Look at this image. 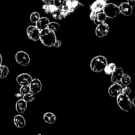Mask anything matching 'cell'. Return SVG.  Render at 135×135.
I'll use <instances>...</instances> for the list:
<instances>
[{
  "label": "cell",
  "mask_w": 135,
  "mask_h": 135,
  "mask_svg": "<svg viewBox=\"0 0 135 135\" xmlns=\"http://www.w3.org/2000/svg\"><path fill=\"white\" fill-rule=\"evenodd\" d=\"M30 92V88L29 85H24L21 86V88H20V93L22 95H25L26 94Z\"/></svg>",
  "instance_id": "d4e9b609"
},
{
  "label": "cell",
  "mask_w": 135,
  "mask_h": 135,
  "mask_svg": "<svg viewBox=\"0 0 135 135\" xmlns=\"http://www.w3.org/2000/svg\"><path fill=\"white\" fill-rule=\"evenodd\" d=\"M50 4L51 3H45L42 6V9L45 11V13L47 14H50Z\"/></svg>",
  "instance_id": "4316f807"
},
{
  "label": "cell",
  "mask_w": 135,
  "mask_h": 135,
  "mask_svg": "<svg viewBox=\"0 0 135 135\" xmlns=\"http://www.w3.org/2000/svg\"><path fill=\"white\" fill-rule=\"evenodd\" d=\"M40 14L38 12H33L30 14V20L32 23H36L40 18Z\"/></svg>",
  "instance_id": "cb8c5ba5"
},
{
  "label": "cell",
  "mask_w": 135,
  "mask_h": 135,
  "mask_svg": "<svg viewBox=\"0 0 135 135\" xmlns=\"http://www.w3.org/2000/svg\"><path fill=\"white\" fill-rule=\"evenodd\" d=\"M105 1H106V2H107V1H109V0H105Z\"/></svg>",
  "instance_id": "d590c367"
},
{
  "label": "cell",
  "mask_w": 135,
  "mask_h": 135,
  "mask_svg": "<svg viewBox=\"0 0 135 135\" xmlns=\"http://www.w3.org/2000/svg\"><path fill=\"white\" fill-rule=\"evenodd\" d=\"M53 2H54V4L55 6L60 8L62 6V5H63L64 0H53Z\"/></svg>",
  "instance_id": "83f0119b"
},
{
  "label": "cell",
  "mask_w": 135,
  "mask_h": 135,
  "mask_svg": "<svg viewBox=\"0 0 135 135\" xmlns=\"http://www.w3.org/2000/svg\"><path fill=\"white\" fill-rule=\"evenodd\" d=\"M49 23H50V20L48 18H47V17H40L38 21L36 22V26L40 30H42L47 28Z\"/></svg>",
  "instance_id": "5bb4252c"
},
{
  "label": "cell",
  "mask_w": 135,
  "mask_h": 135,
  "mask_svg": "<svg viewBox=\"0 0 135 135\" xmlns=\"http://www.w3.org/2000/svg\"><path fill=\"white\" fill-rule=\"evenodd\" d=\"M123 70L121 67H117L116 69L112 73L111 76V80L113 83H120L121 84V79L123 75Z\"/></svg>",
  "instance_id": "8fae6325"
},
{
  "label": "cell",
  "mask_w": 135,
  "mask_h": 135,
  "mask_svg": "<svg viewBox=\"0 0 135 135\" xmlns=\"http://www.w3.org/2000/svg\"><path fill=\"white\" fill-rule=\"evenodd\" d=\"M121 93L127 95V96H129L131 93V90L130 87H129L128 86H125L124 88H123Z\"/></svg>",
  "instance_id": "484cf974"
},
{
  "label": "cell",
  "mask_w": 135,
  "mask_h": 135,
  "mask_svg": "<svg viewBox=\"0 0 135 135\" xmlns=\"http://www.w3.org/2000/svg\"><path fill=\"white\" fill-rule=\"evenodd\" d=\"M13 122H14L15 125L19 129H22L26 126V121L23 116L21 115H16L14 117Z\"/></svg>",
  "instance_id": "2e32d148"
},
{
  "label": "cell",
  "mask_w": 135,
  "mask_h": 135,
  "mask_svg": "<svg viewBox=\"0 0 135 135\" xmlns=\"http://www.w3.org/2000/svg\"><path fill=\"white\" fill-rule=\"evenodd\" d=\"M60 8H59L58 10H57L56 11L54 12V13H51V15H52V17H54L55 19H58V17H59V13H60Z\"/></svg>",
  "instance_id": "f1b7e54d"
},
{
  "label": "cell",
  "mask_w": 135,
  "mask_h": 135,
  "mask_svg": "<svg viewBox=\"0 0 135 135\" xmlns=\"http://www.w3.org/2000/svg\"><path fill=\"white\" fill-rule=\"evenodd\" d=\"M120 13L125 16H131L133 14V7L131 6L128 3L123 2L119 6Z\"/></svg>",
  "instance_id": "7c38bea8"
},
{
  "label": "cell",
  "mask_w": 135,
  "mask_h": 135,
  "mask_svg": "<svg viewBox=\"0 0 135 135\" xmlns=\"http://www.w3.org/2000/svg\"><path fill=\"white\" fill-rule=\"evenodd\" d=\"M32 78L27 73H22L17 77V82L19 85H29L31 83Z\"/></svg>",
  "instance_id": "30bf717a"
},
{
  "label": "cell",
  "mask_w": 135,
  "mask_h": 135,
  "mask_svg": "<svg viewBox=\"0 0 135 135\" xmlns=\"http://www.w3.org/2000/svg\"><path fill=\"white\" fill-rule=\"evenodd\" d=\"M108 63V60L103 55H98L91 61L90 68L93 72L101 73L104 71Z\"/></svg>",
  "instance_id": "7a4b0ae2"
},
{
  "label": "cell",
  "mask_w": 135,
  "mask_h": 135,
  "mask_svg": "<svg viewBox=\"0 0 135 135\" xmlns=\"http://www.w3.org/2000/svg\"><path fill=\"white\" fill-rule=\"evenodd\" d=\"M43 2H44L45 3H50L51 1H53V0H42Z\"/></svg>",
  "instance_id": "d6a6232c"
},
{
  "label": "cell",
  "mask_w": 135,
  "mask_h": 135,
  "mask_svg": "<svg viewBox=\"0 0 135 135\" xmlns=\"http://www.w3.org/2000/svg\"><path fill=\"white\" fill-rule=\"evenodd\" d=\"M105 4H106V1L105 0H96L90 5L91 11H93L96 13L102 11H103Z\"/></svg>",
  "instance_id": "4fadbf2b"
},
{
  "label": "cell",
  "mask_w": 135,
  "mask_h": 135,
  "mask_svg": "<svg viewBox=\"0 0 135 135\" xmlns=\"http://www.w3.org/2000/svg\"><path fill=\"white\" fill-rule=\"evenodd\" d=\"M15 60L17 63L22 66L28 65L30 58L28 54L23 51H19L15 54Z\"/></svg>",
  "instance_id": "5b68a950"
},
{
  "label": "cell",
  "mask_w": 135,
  "mask_h": 135,
  "mask_svg": "<svg viewBox=\"0 0 135 135\" xmlns=\"http://www.w3.org/2000/svg\"><path fill=\"white\" fill-rule=\"evenodd\" d=\"M123 86L120 83H113L108 89V94L112 97H117L122 92Z\"/></svg>",
  "instance_id": "ba28073f"
},
{
  "label": "cell",
  "mask_w": 135,
  "mask_h": 135,
  "mask_svg": "<svg viewBox=\"0 0 135 135\" xmlns=\"http://www.w3.org/2000/svg\"><path fill=\"white\" fill-rule=\"evenodd\" d=\"M9 74V68L5 65H0V79H5Z\"/></svg>",
  "instance_id": "44dd1931"
},
{
  "label": "cell",
  "mask_w": 135,
  "mask_h": 135,
  "mask_svg": "<svg viewBox=\"0 0 135 135\" xmlns=\"http://www.w3.org/2000/svg\"><path fill=\"white\" fill-rule=\"evenodd\" d=\"M103 12L106 15L108 18H113L119 15L120 13L119 6L114 3H106L103 9Z\"/></svg>",
  "instance_id": "277c9868"
},
{
  "label": "cell",
  "mask_w": 135,
  "mask_h": 135,
  "mask_svg": "<svg viewBox=\"0 0 135 135\" xmlns=\"http://www.w3.org/2000/svg\"><path fill=\"white\" fill-rule=\"evenodd\" d=\"M131 83V78L127 74H123L121 79V84L122 86H129Z\"/></svg>",
  "instance_id": "ffe728a7"
},
{
  "label": "cell",
  "mask_w": 135,
  "mask_h": 135,
  "mask_svg": "<svg viewBox=\"0 0 135 135\" xmlns=\"http://www.w3.org/2000/svg\"><path fill=\"white\" fill-rule=\"evenodd\" d=\"M109 30V25L105 22H102L98 25L96 28V35L100 38H103L108 35Z\"/></svg>",
  "instance_id": "52a82bcc"
},
{
  "label": "cell",
  "mask_w": 135,
  "mask_h": 135,
  "mask_svg": "<svg viewBox=\"0 0 135 135\" xmlns=\"http://www.w3.org/2000/svg\"><path fill=\"white\" fill-rule=\"evenodd\" d=\"M107 18L108 17H107L106 15L104 12H98V13H97V15H96V18L94 19V22L96 25H98L100 23H102V22H105Z\"/></svg>",
  "instance_id": "ac0fdd59"
},
{
  "label": "cell",
  "mask_w": 135,
  "mask_h": 135,
  "mask_svg": "<svg viewBox=\"0 0 135 135\" xmlns=\"http://www.w3.org/2000/svg\"><path fill=\"white\" fill-rule=\"evenodd\" d=\"M117 68V66L115 63H109V64H107V65L105 66V69H104V71L107 75H111L112 74V73L115 71Z\"/></svg>",
  "instance_id": "d6986e66"
},
{
  "label": "cell",
  "mask_w": 135,
  "mask_h": 135,
  "mask_svg": "<svg viewBox=\"0 0 135 135\" xmlns=\"http://www.w3.org/2000/svg\"><path fill=\"white\" fill-rule=\"evenodd\" d=\"M61 44H62V43L60 40H56V41H55L54 46L55 47H60L61 46Z\"/></svg>",
  "instance_id": "4dcf8cb0"
},
{
  "label": "cell",
  "mask_w": 135,
  "mask_h": 135,
  "mask_svg": "<svg viewBox=\"0 0 135 135\" xmlns=\"http://www.w3.org/2000/svg\"><path fill=\"white\" fill-rule=\"evenodd\" d=\"M96 15H97V13L95 11H92L90 13V18L92 21H94L95 18H96Z\"/></svg>",
  "instance_id": "f546056e"
},
{
  "label": "cell",
  "mask_w": 135,
  "mask_h": 135,
  "mask_svg": "<svg viewBox=\"0 0 135 135\" xmlns=\"http://www.w3.org/2000/svg\"><path fill=\"white\" fill-rule=\"evenodd\" d=\"M59 28H60V26H59V24L55 22H50L48 26H47V28L50 29L54 32L58 31L59 30Z\"/></svg>",
  "instance_id": "603a6c76"
},
{
  "label": "cell",
  "mask_w": 135,
  "mask_h": 135,
  "mask_svg": "<svg viewBox=\"0 0 135 135\" xmlns=\"http://www.w3.org/2000/svg\"><path fill=\"white\" fill-rule=\"evenodd\" d=\"M2 61H3L2 56H1V54H0V65H1V63H2Z\"/></svg>",
  "instance_id": "836d02e7"
},
{
  "label": "cell",
  "mask_w": 135,
  "mask_h": 135,
  "mask_svg": "<svg viewBox=\"0 0 135 135\" xmlns=\"http://www.w3.org/2000/svg\"><path fill=\"white\" fill-rule=\"evenodd\" d=\"M56 40L55 32L50 29L46 28L40 30V40L46 47H53Z\"/></svg>",
  "instance_id": "6da1fadb"
},
{
  "label": "cell",
  "mask_w": 135,
  "mask_h": 135,
  "mask_svg": "<svg viewBox=\"0 0 135 135\" xmlns=\"http://www.w3.org/2000/svg\"><path fill=\"white\" fill-rule=\"evenodd\" d=\"M44 121L48 124H54L56 121V116L53 113H46L44 115Z\"/></svg>",
  "instance_id": "e0dca14e"
},
{
  "label": "cell",
  "mask_w": 135,
  "mask_h": 135,
  "mask_svg": "<svg viewBox=\"0 0 135 135\" xmlns=\"http://www.w3.org/2000/svg\"><path fill=\"white\" fill-rule=\"evenodd\" d=\"M127 3L133 7H135V0H127Z\"/></svg>",
  "instance_id": "1f68e13d"
},
{
  "label": "cell",
  "mask_w": 135,
  "mask_h": 135,
  "mask_svg": "<svg viewBox=\"0 0 135 135\" xmlns=\"http://www.w3.org/2000/svg\"><path fill=\"white\" fill-rule=\"evenodd\" d=\"M26 34L28 37L31 40L38 41L40 40V30L36 26H30L26 29Z\"/></svg>",
  "instance_id": "8992f818"
},
{
  "label": "cell",
  "mask_w": 135,
  "mask_h": 135,
  "mask_svg": "<svg viewBox=\"0 0 135 135\" xmlns=\"http://www.w3.org/2000/svg\"><path fill=\"white\" fill-rule=\"evenodd\" d=\"M132 104H133V105L135 107V98L134 99H133V101H132Z\"/></svg>",
  "instance_id": "e575fe53"
},
{
  "label": "cell",
  "mask_w": 135,
  "mask_h": 135,
  "mask_svg": "<svg viewBox=\"0 0 135 135\" xmlns=\"http://www.w3.org/2000/svg\"><path fill=\"white\" fill-rule=\"evenodd\" d=\"M27 108V102L23 99H20L17 101L15 105V109L18 113H22L26 111Z\"/></svg>",
  "instance_id": "9a60e30c"
},
{
  "label": "cell",
  "mask_w": 135,
  "mask_h": 135,
  "mask_svg": "<svg viewBox=\"0 0 135 135\" xmlns=\"http://www.w3.org/2000/svg\"><path fill=\"white\" fill-rule=\"evenodd\" d=\"M29 86H30V92L34 94H36L39 93L42 88V83L38 79H32Z\"/></svg>",
  "instance_id": "9c48e42d"
},
{
  "label": "cell",
  "mask_w": 135,
  "mask_h": 135,
  "mask_svg": "<svg viewBox=\"0 0 135 135\" xmlns=\"http://www.w3.org/2000/svg\"><path fill=\"white\" fill-rule=\"evenodd\" d=\"M22 99H23V100L27 103L32 102L34 101V99H35V96H34V94H32L31 92H29V93L23 95V96H22Z\"/></svg>",
  "instance_id": "7402d4cb"
},
{
  "label": "cell",
  "mask_w": 135,
  "mask_h": 135,
  "mask_svg": "<svg viewBox=\"0 0 135 135\" xmlns=\"http://www.w3.org/2000/svg\"><path fill=\"white\" fill-rule=\"evenodd\" d=\"M117 102L119 107L124 112H129L132 108V101L129 96L121 93L117 96Z\"/></svg>",
  "instance_id": "3957f363"
}]
</instances>
